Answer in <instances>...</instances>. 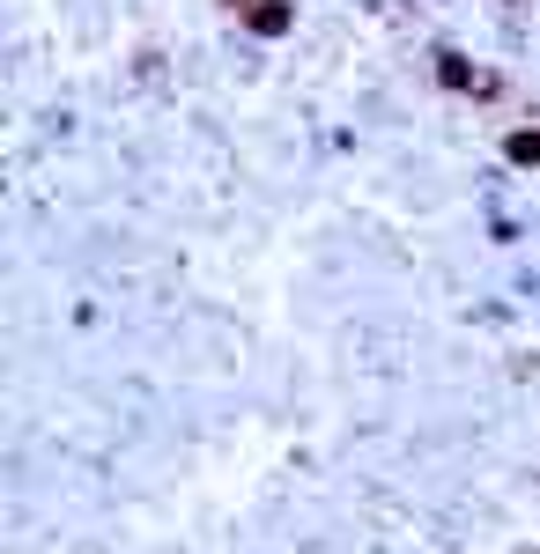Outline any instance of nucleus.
Segmentation results:
<instances>
[{
	"instance_id": "f03ea898",
	"label": "nucleus",
	"mask_w": 540,
	"mask_h": 554,
	"mask_svg": "<svg viewBox=\"0 0 540 554\" xmlns=\"http://www.w3.org/2000/svg\"><path fill=\"white\" fill-rule=\"evenodd\" d=\"M437 82H444V89H474V67L459 60V52H444V60H437Z\"/></svg>"
},
{
	"instance_id": "7ed1b4c3",
	"label": "nucleus",
	"mask_w": 540,
	"mask_h": 554,
	"mask_svg": "<svg viewBox=\"0 0 540 554\" xmlns=\"http://www.w3.org/2000/svg\"><path fill=\"white\" fill-rule=\"evenodd\" d=\"M504 156H511V163H540V133H511Z\"/></svg>"
},
{
	"instance_id": "f257e3e1",
	"label": "nucleus",
	"mask_w": 540,
	"mask_h": 554,
	"mask_svg": "<svg viewBox=\"0 0 540 554\" xmlns=\"http://www.w3.org/2000/svg\"><path fill=\"white\" fill-rule=\"evenodd\" d=\"M245 23H252V37H282V30L296 23V8H289V0H259Z\"/></svg>"
}]
</instances>
